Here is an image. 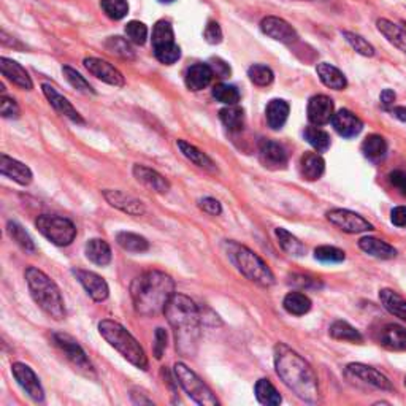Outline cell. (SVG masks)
Segmentation results:
<instances>
[{
	"mask_svg": "<svg viewBox=\"0 0 406 406\" xmlns=\"http://www.w3.org/2000/svg\"><path fill=\"white\" fill-rule=\"evenodd\" d=\"M85 253L86 257L99 267H105L111 262V248L102 238H92V240H89L85 246Z\"/></svg>",
	"mask_w": 406,
	"mask_h": 406,
	"instance_id": "4dcf8cb0",
	"label": "cell"
},
{
	"mask_svg": "<svg viewBox=\"0 0 406 406\" xmlns=\"http://www.w3.org/2000/svg\"><path fill=\"white\" fill-rule=\"evenodd\" d=\"M380 343L391 351H406V329L398 324H386L380 332Z\"/></svg>",
	"mask_w": 406,
	"mask_h": 406,
	"instance_id": "484cf974",
	"label": "cell"
},
{
	"mask_svg": "<svg viewBox=\"0 0 406 406\" xmlns=\"http://www.w3.org/2000/svg\"><path fill=\"white\" fill-rule=\"evenodd\" d=\"M314 257L322 264H340L346 257L343 249L335 246H319L314 249Z\"/></svg>",
	"mask_w": 406,
	"mask_h": 406,
	"instance_id": "c3c4849f",
	"label": "cell"
},
{
	"mask_svg": "<svg viewBox=\"0 0 406 406\" xmlns=\"http://www.w3.org/2000/svg\"><path fill=\"white\" fill-rule=\"evenodd\" d=\"M275 370L285 386L307 403H318L319 382L313 366L285 343L275 346Z\"/></svg>",
	"mask_w": 406,
	"mask_h": 406,
	"instance_id": "6da1fadb",
	"label": "cell"
},
{
	"mask_svg": "<svg viewBox=\"0 0 406 406\" xmlns=\"http://www.w3.org/2000/svg\"><path fill=\"white\" fill-rule=\"evenodd\" d=\"M62 74L65 76V80L70 83V86L75 87L76 91H80L83 94H96L92 86L89 85V81H86V78L81 74H78L75 69H71V67H64Z\"/></svg>",
	"mask_w": 406,
	"mask_h": 406,
	"instance_id": "f907efd6",
	"label": "cell"
},
{
	"mask_svg": "<svg viewBox=\"0 0 406 406\" xmlns=\"http://www.w3.org/2000/svg\"><path fill=\"white\" fill-rule=\"evenodd\" d=\"M203 37L210 44H218L222 42L221 26L216 21H210L203 31Z\"/></svg>",
	"mask_w": 406,
	"mask_h": 406,
	"instance_id": "f5cc1de1",
	"label": "cell"
},
{
	"mask_svg": "<svg viewBox=\"0 0 406 406\" xmlns=\"http://www.w3.org/2000/svg\"><path fill=\"white\" fill-rule=\"evenodd\" d=\"M103 197L113 208L121 210L122 213H127L130 216H143L146 213V208L142 200L135 198L129 194L122 191H115V189H105Z\"/></svg>",
	"mask_w": 406,
	"mask_h": 406,
	"instance_id": "e0dca14e",
	"label": "cell"
},
{
	"mask_svg": "<svg viewBox=\"0 0 406 406\" xmlns=\"http://www.w3.org/2000/svg\"><path fill=\"white\" fill-rule=\"evenodd\" d=\"M210 67L211 70H213V75L218 76V78H227L230 75V67L224 60L219 59V58H213L210 60Z\"/></svg>",
	"mask_w": 406,
	"mask_h": 406,
	"instance_id": "680465c9",
	"label": "cell"
},
{
	"mask_svg": "<svg viewBox=\"0 0 406 406\" xmlns=\"http://www.w3.org/2000/svg\"><path fill=\"white\" fill-rule=\"evenodd\" d=\"M259 158L267 169L280 170L287 165V153L282 144L273 140H262L259 144Z\"/></svg>",
	"mask_w": 406,
	"mask_h": 406,
	"instance_id": "ac0fdd59",
	"label": "cell"
},
{
	"mask_svg": "<svg viewBox=\"0 0 406 406\" xmlns=\"http://www.w3.org/2000/svg\"><path fill=\"white\" fill-rule=\"evenodd\" d=\"M54 343H56V346L65 354V357L69 359V362L74 365L81 375H85L87 378L96 376L91 360L87 359L85 349L78 344L75 338L67 335V333H54Z\"/></svg>",
	"mask_w": 406,
	"mask_h": 406,
	"instance_id": "30bf717a",
	"label": "cell"
},
{
	"mask_svg": "<svg viewBox=\"0 0 406 406\" xmlns=\"http://www.w3.org/2000/svg\"><path fill=\"white\" fill-rule=\"evenodd\" d=\"M42 87L44 97L48 99V102L53 105L56 111H59L60 115L69 118L71 122H75V124H85V119L81 118V115L78 113L74 105H71L64 96H60L51 85H43Z\"/></svg>",
	"mask_w": 406,
	"mask_h": 406,
	"instance_id": "7402d4cb",
	"label": "cell"
},
{
	"mask_svg": "<svg viewBox=\"0 0 406 406\" xmlns=\"http://www.w3.org/2000/svg\"><path fill=\"white\" fill-rule=\"evenodd\" d=\"M0 113H2L3 118H18L19 116V107L18 103L15 102L13 99L10 97H2V100H0Z\"/></svg>",
	"mask_w": 406,
	"mask_h": 406,
	"instance_id": "db71d44e",
	"label": "cell"
},
{
	"mask_svg": "<svg viewBox=\"0 0 406 406\" xmlns=\"http://www.w3.org/2000/svg\"><path fill=\"white\" fill-rule=\"evenodd\" d=\"M7 232L11 240H13L18 246L22 249V251L26 253H31L33 254L37 251L35 248V243H33V240L31 238L29 233L26 232L24 227H22L21 224H18V222L15 221H10L7 224Z\"/></svg>",
	"mask_w": 406,
	"mask_h": 406,
	"instance_id": "ab89813d",
	"label": "cell"
},
{
	"mask_svg": "<svg viewBox=\"0 0 406 406\" xmlns=\"http://www.w3.org/2000/svg\"><path fill=\"white\" fill-rule=\"evenodd\" d=\"M343 37L346 38V42H348L349 44H351L354 51H357L359 54L365 56V58H371V56H375V48H373V44L366 42L362 35H359V33H354V32L344 31V32H343Z\"/></svg>",
	"mask_w": 406,
	"mask_h": 406,
	"instance_id": "681fc988",
	"label": "cell"
},
{
	"mask_svg": "<svg viewBox=\"0 0 406 406\" xmlns=\"http://www.w3.org/2000/svg\"><path fill=\"white\" fill-rule=\"evenodd\" d=\"M99 333L127 362H130L133 366H137L140 370L148 369V357L144 354V349L124 325H121L116 321L103 319L99 322Z\"/></svg>",
	"mask_w": 406,
	"mask_h": 406,
	"instance_id": "5b68a950",
	"label": "cell"
},
{
	"mask_svg": "<svg viewBox=\"0 0 406 406\" xmlns=\"http://www.w3.org/2000/svg\"><path fill=\"white\" fill-rule=\"evenodd\" d=\"M219 118L230 132H240L244 126V110L238 105H227L219 111Z\"/></svg>",
	"mask_w": 406,
	"mask_h": 406,
	"instance_id": "74e56055",
	"label": "cell"
},
{
	"mask_svg": "<svg viewBox=\"0 0 406 406\" xmlns=\"http://www.w3.org/2000/svg\"><path fill=\"white\" fill-rule=\"evenodd\" d=\"M0 171L3 176L10 178L15 183H18L21 186H27L32 183V170L26 164L19 162L13 158H10L7 154L0 155Z\"/></svg>",
	"mask_w": 406,
	"mask_h": 406,
	"instance_id": "44dd1931",
	"label": "cell"
},
{
	"mask_svg": "<svg viewBox=\"0 0 406 406\" xmlns=\"http://www.w3.org/2000/svg\"><path fill=\"white\" fill-rule=\"evenodd\" d=\"M116 243L127 253H144L149 249V243L144 237L132 232H119L116 235Z\"/></svg>",
	"mask_w": 406,
	"mask_h": 406,
	"instance_id": "d590c367",
	"label": "cell"
},
{
	"mask_svg": "<svg viewBox=\"0 0 406 406\" xmlns=\"http://www.w3.org/2000/svg\"><path fill=\"white\" fill-rule=\"evenodd\" d=\"M133 176L137 178L138 183H142V185L158 194H167L170 191V183L162 175L158 174V171L149 169V167L137 164L133 167Z\"/></svg>",
	"mask_w": 406,
	"mask_h": 406,
	"instance_id": "cb8c5ba5",
	"label": "cell"
},
{
	"mask_svg": "<svg viewBox=\"0 0 406 406\" xmlns=\"http://www.w3.org/2000/svg\"><path fill=\"white\" fill-rule=\"evenodd\" d=\"M330 337L340 341H349V343H362V335L359 330H355L351 324L344 321H335L330 325Z\"/></svg>",
	"mask_w": 406,
	"mask_h": 406,
	"instance_id": "60d3db41",
	"label": "cell"
},
{
	"mask_svg": "<svg viewBox=\"0 0 406 406\" xmlns=\"http://www.w3.org/2000/svg\"><path fill=\"white\" fill-rule=\"evenodd\" d=\"M359 248L362 249L365 254L371 255L376 259H394L397 255V249L391 246V244L380 240L375 237H364L360 238Z\"/></svg>",
	"mask_w": 406,
	"mask_h": 406,
	"instance_id": "83f0119b",
	"label": "cell"
},
{
	"mask_svg": "<svg viewBox=\"0 0 406 406\" xmlns=\"http://www.w3.org/2000/svg\"><path fill=\"white\" fill-rule=\"evenodd\" d=\"M153 51L160 64L174 65L181 58V49L175 43L174 27L169 21H158L153 29Z\"/></svg>",
	"mask_w": 406,
	"mask_h": 406,
	"instance_id": "9c48e42d",
	"label": "cell"
},
{
	"mask_svg": "<svg viewBox=\"0 0 406 406\" xmlns=\"http://www.w3.org/2000/svg\"><path fill=\"white\" fill-rule=\"evenodd\" d=\"M100 5H102L105 15L115 21L126 18L127 13H129V3H127V0H102Z\"/></svg>",
	"mask_w": 406,
	"mask_h": 406,
	"instance_id": "7dc6e473",
	"label": "cell"
},
{
	"mask_svg": "<svg viewBox=\"0 0 406 406\" xmlns=\"http://www.w3.org/2000/svg\"><path fill=\"white\" fill-rule=\"evenodd\" d=\"M265 118L273 130H280L289 118V103L282 99H273L267 105Z\"/></svg>",
	"mask_w": 406,
	"mask_h": 406,
	"instance_id": "1f68e13d",
	"label": "cell"
},
{
	"mask_svg": "<svg viewBox=\"0 0 406 406\" xmlns=\"http://www.w3.org/2000/svg\"><path fill=\"white\" fill-rule=\"evenodd\" d=\"M159 2H162V3H171V2H175V0H159Z\"/></svg>",
	"mask_w": 406,
	"mask_h": 406,
	"instance_id": "be15d7a7",
	"label": "cell"
},
{
	"mask_svg": "<svg viewBox=\"0 0 406 406\" xmlns=\"http://www.w3.org/2000/svg\"><path fill=\"white\" fill-rule=\"evenodd\" d=\"M327 219H329L333 226H337L338 229H341L346 233H364L373 230V226H371L369 221L349 210L341 208L330 210L329 213H327Z\"/></svg>",
	"mask_w": 406,
	"mask_h": 406,
	"instance_id": "7c38bea8",
	"label": "cell"
},
{
	"mask_svg": "<svg viewBox=\"0 0 406 406\" xmlns=\"http://www.w3.org/2000/svg\"><path fill=\"white\" fill-rule=\"evenodd\" d=\"M85 67L89 70V74H92L100 81L107 83L110 86L121 87L124 86V76H122L121 71L116 69V67L111 65L107 60H102L99 58H86L85 59Z\"/></svg>",
	"mask_w": 406,
	"mask_h": 406,
	"instance_id": "9a60e30c",
	"label": "cell"
},
{
	"mask_svg": "<svg viewBox=\"0 0 406 406\" xmlns=\"http://www.w3.org/2000/svg\"><path fill=\"white\" fill-rule=\"evenodd\" d=\"M211 94H213V97L218 100V102L224 105H237L240 102V92H238V89L232 85H224V83L216 85Z\"/></svg>",
	"mask_w": 406,
	"mask_h": 406,
	"instance_id": "f6af8a7d",
	"label": "cell"
},
{
	"mask_svg": "<svg viewBox=\"0 0 406 406\" xmlns=\"http://www.w3.org/2000/svg\"><path fill=\"white\" fill-rule=\"evenodd\" d=\"M332 126L337 130L338 135L344 138H354L357 137L364 129V122L355 116L353 111L349 110H340L333 115Z\"/></svg>",
	"mask_w": 406,
	"mask_h": 406,
	"instance_id": "ffe728a7",
	"label": "cell"
},
{
	"mask_svg": "<svg viewBox=\"0 0 406 406\" xmlns=\"http://www.w3.org/2000/svg\"><path fill=\"white\" fill-rule=\"evenodd\" d=\"M282 307L289 314L303 316L311 310V300L302 292H289L282 300Z\"/></svg>",
	"mask_w": 406,
	"mask_h": 406,
	"instance_id": "f35d334b",
	"label": "cell"
},
{
	"mask_svg": "<svg viewBox=\"0 0 406 406\" xmlns=\"http://www.w3.org/2000/svg\"><path fill=\"white\" fill-rule=\"evenodd\" d=\"M255 397H257L259 403L267 406H276L282 402L280 392L276 391L275 386L271 384L269 380H259L257 384L254 387Z\"/></svg>",
	"mask_w": 406,
	"mask_h": 406,
	"instance_id": "b9f144b4",
	"label": "cell"
},
{
	"mask_svg": "<svg viewBox=\"0 0 406 406\" xmlns=\"http://www.w3.org/2000/svg\"><path fill=\"white\" fill-rule=\"evenodd\" d=\"M176 144H178V148H180V151L183 153V155H185L186 159L191 160L192 164H196L197 167H200V169L211 171V174L218 171V169H216V165H214L213 160H211L203 151H200L198 148L194 146V144L187 143L185 140H178Z\"/></svg>",
	"mask_w": 406,
	"mask_h": 406,
	"instance_id": "d6a6232c",
	"label": "cell"
},
{
	"mask_svg": "<svg viewBox=\"0 0 406 406\" xmlns=\"http://www.w3.org/2000/svg\"><path fill=\"white\" fill-rule=\"evenodd\" d=\"M213 70H211L210 64H196V65H191L186 71V76H185V81H186V86L187 89H191V91L197 92V91H202V89L207 87L211 80H213Z\"/></svg>",
	"mask_w": 406,
	"mask_h": 406,
	"instance_id": "d4e9b609",
	"label": "cell"
},
{
	"mask_svg": "<svg viewBox=\"0 0 406 406\" xmlns=\"http://www.w3.org/2000/svg\"><path fill=\"white\" fill-rule=\"evenodd\" d=\"M391 221H392L394 226L405 227L406 226V207L394 208L392 213H391Z\"/></svg>",
	"mask_w": 406,
	"mask_h": 406,
	"instance_id": "91938a15",
	"label": "cell"
},
{
	"mask_svg": "<svg viewBox=\"0 0 406 406\" xmlns=\"http://www.w3.org/2000/svg\"><path fill=\"white\" fill-rule=\"evenodd\" d=\"M0 70H2V75L7 78L8 81L13 83L15 86L24 89V91H32L33 89L32 78L21 64L15 62V60H11L8 58H2L0 59Z\"/></svg>",
	"mask_w": 406,
	"mask_h": 406,
	"instance_id": "603a6c76",
	"label": "cell"
},
{
	"mask_svg": "<svg viewBox=\"0 0 406 406\" xmlns=\"http://www.w3.org/2000/svg\"><path fill=\"white\" fill-rule=\"evenodd\" d=\"M396 92L392 91V89H384V91L381 92V105L384 110H391L394 108V103H396Z\"/></svg>",
	"mask_w": 406,
	"mask_h": 406,
	"instance_id": "94428289",
	"label": "cell"
},
{
	"mask_svg": "<svg viewBox=\"0 0 406 406\" xmlns=\"http://www.w3.org/2000/svg\"><path fill=\"white\" fill-rule=\"evenodd\" d=\"M175 294V281L164 271L151 270L137 276L130 286L133 308L142 316L164 313L167 303Z\"/></svg>",
	"mask_w": 406,
	"mask_h": 406,
	"instance_id": "3957f363",
	"label": "cell"
},
{
	"mask_svg": "<svg viewBox=\"0 0 406 406\" xmlns=\"http://www.w3.org/2000/svg\"><path fill=\"white\" fill-rule=\"evenodd\" d=\"M126 35L133 44H144L148 38V27L140 21H130L126 26Z\"/></svg>",
	"mask_w": 406,
	"mask_h": 406,
	"instance_id": "816d5d0a",
	"label": "cell"
},
{
	"mask_svg": "<svg viewBox=\"0 0 406 406\" xmlns=\"http://www.w3.org/2000/svg\"><path fill=\"white\" fill-rule=\"evenodd\" d=\"M305 138L318 153H325L330 148V135L319 127H308L305 130Z\"/></svg>",
	"mask_w": 406,
	"mask_h": 406,
	"instance_id": "ee69618b",
	"label": "cell"
},
{
	"mask_svg": "<svg viewBox=\"0 0 406 406\" xmlns=\"http://www.w3.org/2000/svg\"><path fill=\"white\" fill-rule=\"evenodd\" d=\"M24 276L33 302L49 318L62 321L65 318V303L58 285L44 271L35 269V267H27Z\"/></svg>",
	"mask_w": 406,
	"mask_h": 406,
	"instance_id": "277c9868",
	"label": "cell"
},
{
	"mask_svg": "<svg viewBox=\"0 0 406 406\" xmlns=\"http://www.w3.org/2000/svg\"><path fill=\"white\" fill-rule=\"evenodd\" d=\"M316 71H318L319 80L324 83V86L327 87L335 89V91H343V89L348 86L346 76H344L343 71L340 69H337L335 65L321 62L316 67Z\"/></svg>",
	"mask_w": 406,
	"mask_h": 406,
	"instance_id": "f1b7e54d",
	"label": "cell"
},
{
	"mask_svg": "<svg viewBox=\"0 0 406 406\" xmlns=\"http://www.w3.org/2000/svg\"><path fill=\"white\" fill-rule=\"evenodd\" d=\"M174 373L185 392L191 397L194 402L202 406H218L219 400L216 398L213 391L205 384L196 371H192L186 364L176 362L174 366Z\"/></svg>",
	"mask_w": 406,
	"mask_h": 406,
	"instance_id": "52a82bcc",
	"label": "cell"
},
{
	"mask_svg": "<svg viewBox=\"0 0 406 406\" xmlns=\"http://www.w3.org/2000/svg\"><path fill=\"white\" fill-rule=\"evenodd\" d=\"M325 162L318 153H307L300 160V174L307 181H316L324 175Z\"/></svg>",
	"mask_w": 406,
	"mask_h": 406,
	"instance_id": "f546056e",
	"label": "cell"
},
{
	"mask_svg": "<svg viewBox=\"0 0 406 406\" xmlns=\"http://www.w3.org/2000/svg\"><path fill=\"white\" fill-rule=\"evenodd\" d=\"M226 253L230 262L237 267L242 275L260 287H270L275 285V275L262 259L251 249L237 242L224 243Z\"/></svg>",
	"mask_w": 406,
	"mask_h": 406,
	"instance_id": "8992f818",
	"label": "cell"
},
{
	"mask_svg": "<svg viewBox=\"0 0 406 406\" xmlns=\"http://www.w3.org/2000/svg\"><path fill=\"white\" fill-rule=\"evenodd\" d=\"M164 314L175 333L176 349L181 355H194L198 348L202 316L197 305L185 294H174Z\"/></svg>",
	"mask_w": 406,
	"mask_h": 406,
	"instance_id": "7a4b0ae2",
	"label": "cell"
},
{
	"mask_svg": "<svg viewBox=\"0 0 406 406\" xmlns=\"http://www.w3.org/2000/svg\"><path fill=\"white\" fill-rule=\"evenodd\" d=\"M35 227L43 237L56 246H69L76 237V227L74 222L62 216L42 214L35 219Z\"/></svg>",
	"mask_w": 406,
	"mask_h": 406,
	"instance_id": "ba28073f",
	"label": "cell"
},
{
	"mask_svg": "<svg viewBox=\"0 0 406 406\" xmlns=\"http://www.w3.org/2000/svg\"><path fill=\"white\" fill-rule=\"evenodd\" d=\"M275 233L282 251L287 253L289 255H294V257H302V255L305 254V244L300 242L296 235H292L291 232L278 227Z\"/></svg>",
	"mask_w": 406,
	"mask_h": 406,
	"instance_id": "8d00e7d4",
	"label": "cell"
},
{
	"mask_svg": "<svg viewBox=\"0 0 406 406\" xmlns=\"http://www.w3.org/2000/svg\"><path fill=\"white\" fill-rule=\"evenodd\" d=\"M200 210H203L205 213H208L211 216H219L222 213V207L219 203V200H216L213 197H205L198 202Z\"/></svg>",
	"mask_w": 406,
	"mask_h": 406,
	"instance_id": "9f6ffc18",
	"label": "cell"
},
{
	"mask_svg": "<svg viewBox=\"0 0 406 406\" xmlns=\"http://www.w3.org/2000/svg\"><path fill=\"white\" fill-rule=\"evenodd\" d=\"M260 31H262L267 37L286 44L297 42L298 38L296 29H294L287 21L278 18V16H267V18H264L262 22H260Z\"/></svg>",
	"mask_w": 406,
	"mask_h": 406,
	"instance_id": "4fadbf2b",
	"label": "cell"
},
{
	"mask_svg": "<svg viewBox=\"0 0 406 406\" xmlns=\"http://www.w3.org/2000/svg\"><path fill=\"white\" fill-rule=\"evenodd\" d=\"M167 340H169V337H167V332L164 329H155V343H154V357L155 359H162V355L167 349Z\"/></svg>",
	"mask_w": 406,
	"mask_h": 406,
	"instance_id": "11a10c76",
	"label": "cell"
},
{
	"mask_svg": "<svg viewBox=\"0 0 406 406\" xmlns=\"http://www.w3.org/2000/svg\"><path fill=\"white\" fill-rule=\"evenodd\" d=\"M380 298L382 307H384L389 313L406 322V300L400 296V294L392 291V289H382L380 292Z\"/></svg>",
	"mask_w": 406,
	"mask_h": 406,
	"instance_id": "836d02e7",
	"label": "cell"
},
{
	"mask_svg": "<svg viewBox=\"0 0 406 406\" xmlns=\"http://www.w3.org/2000/svg\"><path fill=\"white\" fill-rule=\"evenodd\" d=\"M248 76L249 80H251L255 86H270L271 83L275 80V74L273 70L270 69V67L267 65H253L249 67L248 70Z\"/></svg>",
	"mask_w": 406,
	"mask_h": 406,
	"instance_id": "bcb514c9",
	"label": "cell"
},
{
	"mask_svg": "<svg viewBox=\"0 0 406 406\" xmlns=\"http://www.w3.org/2000/svg\"><path fill=\"white\" fill-rule=\"evenodd\" d=\"M335 115L333 100L327 96H314L308 102V119L314 126H324L330 122Z\"/></svg>",
	"mask_w": 406,
	"mask_h": 406,
	"instance_id": "d6986e66",
	"label": "cell"
},
{
	"mask_svg": "<svg viewBox=\"0 0 406 406\" xmlns=\"http://www.w3.org/2000/svg\"><path fill=\"white\" fill-rule=\"evenodd\" d=\"M392 115L396 116V118L398 121L406 122V108L405 107H396V108H392Z\"/></svg>",
	"mask_w": 406,
	"mask_h": 406,
	"instance_id": "6125c7cd",
	"label": "cell"
},
{
	"mask_svg": "<svg viewBox=\"0 0 406 406\" xmlns=\"http://www.w3.org/2000/svg\"><path fill=\"white\" fill-rule=\"evenodd\" d=\"M389 181H391V185L396 187L402 196H406V171L394 170L392 174L389 175Z\"/></svg>",
	"mask_w": 406,
	"mask_h": 406,
	"instance_id": "6f0895ef",
	"label": "cell"
},
{
	"mask_svg": "<svg viewBox=\"0 0 406 406\" xmlns=\"http://www.w3.org/2000/svg\"><path fill=\"white\" fill-rule=\"evenodd\" d=\"M405 384H406V378H405Z\"/></svg>",
	"mask_w": 406,
	"mask_h": 406,
	"instance_id": "e7e4bbea",
	"label": "cell"
},
{
	"mask_svg": "<svg viewBox=\"0 0 406 406\" xmlns=\"http://www.w3.org/2000/svg\"><path fill=\"white\" fill-rule=\"evenodd\" d=\"M105 48H107L111 54L118 56L121 59L126 60L135 59V53H133L129 40H126V38L122 37H110L108 40L105 42Z\"/></svg>",
	"mask_w": 406,
	"mask_h": 406,
	"instance_id": "7bdbcfd3",
	"label": "cell"
},
{
	"mask_svg": "<svg viewBox=\"0 0 406 406\" xmlns=\"http://www.w3.org/2000/svg\"><path fill=\"white\" fill-rule=\"evenodd\" d=\"M74 275L94 302H105L108 298L110 289L102 276L89 270H74Z\"/></svg>",
	"mask_w": 406,
	"mask_h": 406,
	"instance_id": "5bb4252c",
	"label": "cell"
},
{
	"mask_svg": "<svg viewBox=\"0 0 406 406\" xmlns=\"http://www.w3.org/2000/svg\"><path fill=\"white\" fill-rule=\"evenodd\" d=\"M11 373H13L15 380L21 386L27 396H29L35 403H42L44 400V391L40 384V380L35 375L29 365L22 362H15L11 365Z\"/></svg>",
	"mask_w": 406,
	"mask_h": 406,
	"instance_id": "8fae6325",
	"label": "cell"
},
{
	"mask_svg": "<svg viewBox=\"0 0 406 406\" xmlns=\"http://www.w3.org/2000/svg\"><path fill=\"white\" fill-rule=\"evenodd\" d=\"M376 27H378V31L387 38L389 43H392L394 46H397L400 51H403L406 54V26L405 24H397V22H392L382 18V19H378Z\"/></svg>",
	"mask_w": 406,
	"mask_h": 406,
	"instance_id": "4316f807",
	"label": "cell"
},
{
	"mask_svg": "<svg viewBox=\"0 0 406 406\" xmlns=\"http://www.w3.org/2000/svg\"><path fill=\"white\" fill-rule=\"evenodd\" d=\"M362 153L371 162H378V160L384 159L387 154V142L384 137L373 133L369 135L362 143Z\"/></svg>",
	"mask_w": 406,
	"mask_h": 406,
	"instance_id": "e575fe53",
	"label": "cell"
},
{
	"mask_svg": "<svg viewBox=\"0 0 406 406\" xmlns=\"http://www.w3.org/2000/svg\"><path fill=\"white\" fill-rule=\"evenodd\" d=\"M346 373L366 382V384L381 389V391H394V386L392 382L389 381V378L384 373H381V371L373 369V366L364 364H349L346 366Z\"/></svg>",
	"mask_w": 406,
	"mask_h": 406,
	"instance_id": "2e32d148",
	"label": "cell"
}]
</instances>
